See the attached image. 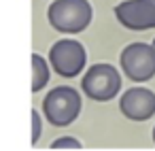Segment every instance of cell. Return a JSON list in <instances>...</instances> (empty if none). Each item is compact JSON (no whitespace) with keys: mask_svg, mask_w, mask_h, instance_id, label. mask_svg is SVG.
Masks as SVG:
<instances>
[{"mask_svg":"<svg viewBox=\"0 0 155 151\" xmlns=\"http://www.w3.org/2000/svg\"><path fill=\"white\" fill-rule=\"evenodd\" d=\"M83 104H81V94L70 87V85H60L53 87L51 92H47V96L43 98V115L45 119L55 126V128H66L70 126L79 113H81Z\"/></svg>","mask_w":155,"mask_h":151,"instance_id":"1","label":"cell"},{"mask_svg":"<svg viewBox=\"0 0 155 151\" xmlns=\"http://www.w3.org/2000/svg\"><path fill=\"white\" fill-rule=\"evenodd\" d=\"M94 11L87 0H55L47 11V19L53 30L64 34L83 32L91 24Z\"/></svg>","mask_w":155,"mask_h":151,"instance_id":"2","label":"cell"},{"mask_svg":"<svg viewBox=\"0 0 155 151\" xmlns=\"http://www.w3.org/2000/svg\"><path fill=\"white\" fill-rule=\"evenodd\" d=\"M81 89L91 100H98V102L113 100L121 89V75L110 64H94L83 75Z\"/></svg>","mask_w":155,"mask_h":151,"instance_id":"3","label":"cell"},{"mask_svg":"<svg viewBox=\"0 0 155 151\" xmlns=\"http://www.w3.org/2000/svg\"><path fill=\"white\" fill-rule=\"evenodd\" d=\"M121 70L127 79L142 83L155 75V47L153 43H132L119 55Z\"/></svg>","mask_w":155,"mask_h":151,"instance_id":"4","label":"cell"},{"mask_svg":"<svg viewBox=\"0 0 155 151\" xmlns=\"http://www.w3.org/2000/svg\"><path fill=\"white\" fill-rule=\"evenodd\" d=\"M49 62L60 77L72 79V77L81 75V70L85 68L87 53H85V47L79 41L64 39V41H58L49 49Z\"/></svg>","mask_w":155,"mask_h":151,"instance_id":"5","label":"cell"},{"mask_svg":"<svg viewBox=\"0 0 155 151\" xmlns=\"http://www.w3.org/2000/svg\"><path fill=\"white\" fill-rule=\"evenodd\" d=\"M115 17L127 30H151L155 28V0H125L115 7Z\"/></svg>","mask_w":155,"mask_h":151,"instance_id":"6","label":"cell"},{"mask_svg":"<svg viewBox=\"0 0 155 151\" xmlns=\"http://www.w3.org/2000/svg\"><path fill=\"white\" fill-rule=\"evenodd\" d=\"M119 111L132 121H147L155 115V94L147 87H130L119 100Z\"/></svg>","mask_w":155,"mask_h":151,"instance_id":"7","label":"cell"},{"mask_svg":"<svg viewBox=\"0 0 155 151\" xmlns=\"http://www.w3.org/2000/svg\"><path fill=\"white\" fill-rule=\"evenodd\" d=\"M49 83V68H47V62L34 53L32 55V92H41L45 85Z\"/></svg>","mask_w":155,"mask_h":151,"instance_id":"8","label":"cell"},{"mask_svg":"<svg viewBox=\"0 0 155 151\" xmlns=\"http://www.w3.org/2000/svg\"><path fill=\"white\" fill-rule=\"evenodd\" d=\"M51 147H53V149H62V147H74V149H81V143H79L77 138H72V136H64V138L53 140Z\"/></svg>","mask_w":155,"mask_h":151,"instance_id":"9","label":"cell"},{"mask_svg":"<svg viewBox=\"0 0 155 151\" xmlns=\"http://www.w3.org/2000/svg\"><path fill=\"white\" fill-rule=\"evenodd\" d=\"M41 115L36 113V111H32V143H36L38 140V136H41Z\"/></svg>","mask_w":155,"mask_h":151,"instance_id":"10","label":"cell"},{"mask_svg":"<svg viewBox=\"0 0 155 151\" xmlns=\"http://www.w3.org/2000/svg\"><path fill=\"white\" fill-rule=\"evenodd\" d=\"M153 143H155V128H153Z\"/></svg>","mask_w":155,"mask_h":151,"instance_id":"11","label":"cell"},{"mask_svg":"<svg viewBox=\"0 0 155 151\" xmlns=\"http://www.w3.org/2000/svg\"><path fill=\"white\" fill-rule=\"evenodd\" d=\"M153 47H155V39H153Z\"/></svg>","mask_w":155,"mask_h":151,"instance_id":"12","label":"cell"}]
</instances>
